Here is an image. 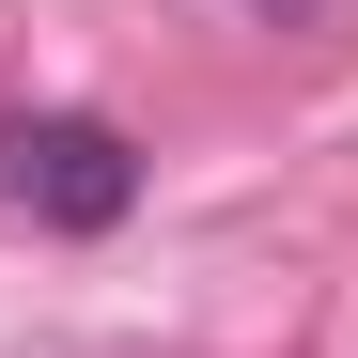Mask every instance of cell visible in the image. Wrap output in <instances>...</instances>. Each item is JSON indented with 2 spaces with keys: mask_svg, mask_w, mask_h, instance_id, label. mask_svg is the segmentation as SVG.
Returning <instances> with one entry per match:
<instances>
[{
  "mask_svg": "<svg viewBox=\"0 0 358 358\" xmlns=\"http://www.w3.org/2000/svg\"><path fill=\"white\" fill-rule=\"evenodd\" d=\"M0 187L31 218H63V234H109L141 203V156H125V125H94V109H31V125H0Z\"/></svg>",
  "mask_w": 358,
  "mask_h": 358,
  "instance_id": "cell-1",
  "label": "cell"
}]
</instances>
